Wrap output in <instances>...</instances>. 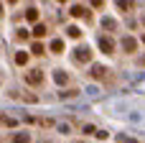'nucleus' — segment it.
Segmentation results:
<instances>
[{
	"instance_id": "obj_1",
	"label": "nucleus",
	"mask_w": 145,
	"mask_h": 143,
	"mask_svg": "<svg viewBox=\"0 0 145 143\" xmlns=\"http://www.w3.org/2000/svg\"><path fill=\"white\" fill-rule=\"evenodd\" d=\"M25 82L33 84V87H38V84L43 82V72H41V69H28V72H25Z\"/></svg>"
},
{
	"instance_id": "obj_2",
	"label": "nucleus",
	"mask_w": 145,
	"mask_h": 143,
	"mask_svg": "<svg viewBox=\"0 0 145 143\" xmlns=\"http://www.w3.org/2000/svg\"><path fill=\"white\" fill-rule=\"evenodd\" d=\"M74 59H76V61H89V59H92L89 46H76V49H74Z\"/></svg>"
},
{
	"instance_id": "obj_3",
	"label": "nucleus",
	"mask_w": 145,
	"mask_h": 143,
	"mask_svg": "<svg viewBox=\"0 0 145 143\" xmlns=\"http://www.w3.org/2000/svg\"><path fill=\"white\" fill-rule=\"evenodd\" d=\"M99 49H102L105 54H112V51H115V41L107 38V36H102V38H99Z\"/></svg>"
},
{
	"instance_id": "obj_4",
	"label": "nucleus",
	"mask_w": 145,
	"mask_h": 143,
	"mask_svg": "<svg viewBox=\"0 0 145 143\" xmlns=\"http://www.w3.org/2000/svg\"><path fill=\"white\" fill-rule=\"evenodd\" d=\"M122 49H125V51H127V54H133V51H135V49H138V41H135V38H130V36H127V38H122Z\"/></svg>"
},
{
	"instance_id": "obj_5",
	"label": "nucleus",
	"mask_w": 145,
	"mask_h": 143,
	"mask_svg": "<svg viewBox=\"0 0 145 143\" xmlns=\"http://www.w3.org/2000/svg\"><path fill=\"white\" fill-rule=\"evenodd\" d=\"M89 74H92V77H94V79H102V77H105V74H107V69H105V67H102V64H94V67H92V72H89Z\"/></svg>"
},
{
	"instance_id": "obj_6",
	"label": "nucleus",
	"mask_w": 145,
	"mask_h": 143,
	"mask_svg": "<svg viewBox=\"0 0 145 143\" xmlns=\"http://www.w3.org/2000/svg\"><path fill=\"white\" fill-rule=\"evenodd\" d=\"M13 143H31V133H15Z\"/></svg>"
},
{
	"instance_id": "obj_7",
	"label": "nucleus",
	"mask_w": 145,
	"mask_h": 143,
	"mask_svg": "<svg viewBox=\"0 0 145 143\" xmlns=\"http://www.w3.org/2000/svg\"><path fill=\"white\" fill-rule=\"evenodd\" d=\"M51 51H54V54H61V51H64V41H61V38H54V41H51Z\"/></svg>"
},
{
	"instance_id": "obj_8",
	"label": "nucleus",
	"mask_w": 145,
	"mask_h": 143,
	"mask_svg": "<svg viewBox=\"0 0 145 143\" xmlns=\"http://www.w3.org/2000/svg\"><path fill=\"white\" fill-rule=\"evenodd\" d=\"M69 13H71L74 18H82V15H87V10H84L82 5H71V10H69Z\"/></svg>"
},
{
	"instance_id": "obj_9",
	"label": "nucleus",
	"mask_w": 145,
	"mask_h": 143,
	"mask_svg": "<svg viewBox=\"0 0 145 143\" xmlns=\"http://www.w3.org/2000/svg\"><path fill=\"white\" fill-rule=\"evenodd\" d=\"M25 18H28L31 23H36V20H38V10H36V8H28V10H25Z\"/></svg>"
},
{
	"instance_id": "obj_10",
	"label": "nucleus",
	"mask_w": 145,
	"mask_h": 143,
	"mask_svg": "<svg viewBox=\"0 0 145 143\" xmlns=\"http://www.w3.org/2000/svg\"><path fill=\"white\" fill-rule=\"evenodd\" d=\"M33 36H36V38H41V36H46V26H41V23H36V26H33Z\"/></svg>"
},
{
	"instance_id": "obj_11",
	"label": "nucleus",
	"mask_w": 145,
	"mask_h": 143,
	"mask_svg": "<svg viewBox=\"0 0 145 143\" xmlns=\"http://www.w3.org/2000/svg\"><path fill=\"white\" fill-rule=\"evenodd\" d=\"M25 61H28V54H25V51H18V54H15V64H20V67H23Z\"/></svg>"
},
{
	"instance_id": "obj_12",
	"label": "nucleus",
	"mask_w": 145,
	"mask_h": 143,
	"mask_svg": "<svg viewBox=\"0 0 145 143\" xmlns=\"http://www.w3.org/2000/svg\"><path fill=\"white\" fill-rule=\"evenodd\" d=\"M66 33H69L71 38H79V36H82V31H79L76 26H69V28H66Z\"/></svg>"
},
{
	"instance_id": "obj_13",
	"label": "nucleus",
	"mask_w": 145,
	"mask_h": 143,
	"mask_svg": "<svg viewBox=\"0 0 145 143\" xmlns=\"http://www.w3.org/2000/svg\"><path fill=\"white\" fill-rule=\"evenodd\" d=\"M117 5H120L122 10H130V8L135 5V0H117Z\"/></svg>"
},
{
	"instance_id": "obj_14",
	"label": "nucleus",
	"mask_w": 145,
	"mask_h": 143,
	"mask_svg": "<svg viewBox=\"0 0 145 143\" xmlns=\"http://www.w3.org/2000/svg\"><path fill=\"white\" fill-rule=\"evenodd\" d=\"M54 77H56V82H59V84H64V82H66V74H64V72H56Z\"/></svg>"
},
{
	"instance_id": "obj_15",
	"label": "nucleus",
	"mask_w": 145,
	"mask_h": 143,
	"mask_svg": "<svg viewBox=\"0 0 145 143\" xmlns=\"http://www.w3.org/2000/svg\"><path fill=\"white\" fill-rule=\"evenodd\" d=\"M31 51H33V54H43V46H41V43H33Z\"/></svg>"
},
{
	"instance_id": "obj_16",
	"label": "nucleus",
	"mask_w": 145,
	"mask_h": 143,
	"mask_svg": "<svg viewBox=\"0 0 145 143\" xmlns=\"http://www.w3.org/2000/svg\"><path fill=\"white\" fill-rule=\"evenodd\" d=\"M115 26H117V23H115L112 18H105V28H115Z\"/></svg>"
},
{
	"instance_id": "obj_17",
	"label": "nucleus",
	"mask_w": 145,
	"mask_h": 143,
	"mask_svg": "<svg viewBox=\"0 0 145 143\" xmlns=\"http://www.w3.org/2000/svg\"><path fill=\"white\" fill-rule=\"evenodd\" d=\"M0 15H3V5H0Z\"/></svg>"
},
{
	"instance_id": "obj_18",
	"label": "nucleus",
	"mask_w": 145,
	"mask_h": 143,
	"mask_svg": "<svg viewBox=\"0 0 145 143\" xmlns=\"http://www.w3.org/2000/svg\"><path fill=\"white\" fill-rule=\"evenodd\" d=\"M59 3H64V0H59Z\"/></svg>"
},
{
	"instance_id": "obj_19",
	"label": "nucleus",
	"mask_w": 145,
	"mask_h": 143,
	"mask_svg": "<svg viewBox=\"0 0 145 143\" xmlns=\"http://www.w3.org/2000/svg\"><path fill=\"white\" fill-rule=\"evenodd\" d=\"M143 23H145V18H143Z\"/></svg>"
}]
</instances>
